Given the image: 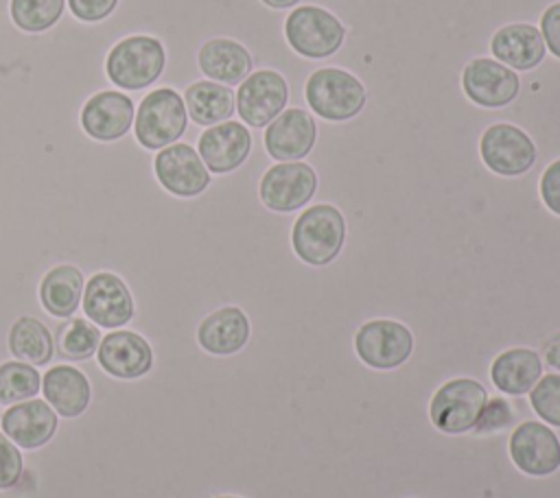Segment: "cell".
<instances>
[{"mask_svg": "<svg viewBox=\"0 0 560 498\" xmlns=\"http://www.w3.org/2000/svg\"><path fill=\"white\" fill-rule=\"evenodd\" d=\"M534 413L553 428H560V374L540 376L529 391Z\"/></svg>", "mask_w": 560, "mask_h": 498, "instance_id": "cell-31", "label": "cell"}, {"mask_svg": "<svg viewBox=\"0 0 560 498\" xmlns=\"http://www.w3.org/2000/svg\"><path fill=\"white\" fill-rule=\"evenodd\" d=\"M317 188L315 170L304 162L271 166L260 179V201L273 212H293L311 201Z\"/></svg>", "mask_w": 560, "mask_h": 498, "instance_id": "cell-12", "label": "cell"}, {"mask_svg": "<svg viewBox=\"0 0 560 498\" xmlns=\"http://www.w3.org/2000/svg\"><path fill=\"white\" fill-rule=\"evenodd\" d=\"M540 197L545 205L560 216V159L551 162L540 177Z\"/></svg>", "mask_w": 560, "mask_h": 498, "instance_id": "cell-35", "label": "cell"}, {"mask_svg": "<svg viewBox=\"0 0 560 498\" xmlns=\"http://www.w3.org/2000/svg\"><path fill=\"white\" fill-rule=\"evenodd\" d=\"M357 356L374 369H394L413 352L411 330L392 319H372L354 334Z\"/></svg>", "mask_w": 560, "mask_h": 498, "instance_id": "cell-9", "label": "cell"}, {"mask_svg": "<svg viewBox=\"0 0 560 498\" xmlns=\"http://www.w3.org/2000/svg\"><path fill=\"white\" fill-rule=\"evenodd\" d=\"M490 50L499 63L516 70H532L545 57V39L532 24H510L494 33Z\"/></svg>", "mask_w": 560, "mask_h": 498, "instance_id": "cell-23", "label": "cell"}, {"mask_svg": "<svg viewBox=\"0 0 560 498\" xmlns=\"http://www.w3.org/2000/svg\"><path fill=\"white\" fill-rule=\"evenodd\" d=\"M66 0H11V20L24 33H42L55 26L63 13Z\"/></svg>", "mask_w": 560, "mask_h": 498, "instance_id": "cell-30", "label": "cell"}, {"mask_svg": "<svg viewBox=\"0 0 560 498\" xmlns=\"http://www.w3.org/2000/svg\"><path fill=\"white\" fill-rule=\"evenodd\" d=\"M81 310L98 328L118 330L131 323L136 315V301L120 275L114 271H96L83 286Z\"/></svg>", "mask_w": 560, "mask_h": 498, "instance_id": "cell-6", "label": "cell"}, {"mask_svg": "<svg viewBox=\"0 0 560 498\" xmlns=\"http://www.w3.org/2000/svg\"><path fill=\"white\" fill-rule=\"evenodd\" d=\"M510 456L529 476H549L560 467V439L542 422H523L510 435Z\"/></svg>", "mask_w": 560, "mask_h": 498, "instance_id": "cell-15", "label": "cell"}, {"mask_svg": "<svg viewBox=\"0 0 560 498\" xmlns=\"http://www.w3.org/2000/svg\"><path fill=\"white\" fill-rule=\"evenodd\" d=\"M94 358L107 376L118 380H136L151 371L153 347L133 330H112L101 339Z\"/></svg>", "mask_w": 560, "mask_h": 498, "instance_id": "cell-13", "label": "cell"}, {"mask_svg": "<svg viewBox=\"0 0 560 498\" xmlns=\"http://www.w3.org/2000/svg\"><path fill=\"white\" fill-rule=\"evenodd\" d=\"M24 474L22 450L0 430V491L13 489Z\"/></svg>", "mask_w": 560, "mask_h": 498, "instance_id": "cell-32", "label": "cell"}, {"mask_svg": "<svg viewBox=\"0 0 560 498\" xmlns=\"http://www.w3.org/2000/svg\"><path fill=\"white\" fill-rule=\"evenodd\" d=\"M542 376L540 356L529 347H512L501 352L490 367V378L501 393L523 395Z\"/></svg>", "mask_w": 560, "mask_h": 498, "instance_id": "cell-25", "label": "cell"}, {"mask_svg": "<svg viewBox=\"0 0 560 498\" xmlns=\"http://www.w3.org/2000/svg\"><path fill=\"white\" fill-rule=\"evenodd\" d=\"M306 103L324 120L354 118L365 105L363 83L346 70L319 68L306 81Z\"/></svg>", "mask_w": 560, "mask_h": 498, "instance_id": "cell-4", "label": "cell"}, {"mask_svg": "<svg viewBox=\"0 0 560 498\" xmlns=\"http://www.w3.org/2000/svg\"><path fill=\"white\" fill-rule=\"evenodd\" d=\"M184 105L197 124L212 127L225 122L236 107L234 92L217 81H195L184 92Z\"/></svg>", "mask_w": 560, "mask_h": 498, "instance_id": "cell-27", "label": "cell"}, {"mask_svg": "<svg viewBox=\"0 0 560 498\" xmlns=\"http://www.w3.org/2000/svg\"><path fill=\"white\" fill-rule=\"evenodd\" d=\"M540 35L549 50L560 59V2L551 4L540 17Z\"/></svg>", "mask_w": 560, "mask_h": 498, "instance_id": "cell-36", "label": "cell"}, {"mask_svg": "<svg viewBox=\"0 0 560 498\" xmlns=\"http://www.w3.org/2000/svg\"><path fill=\"white\" fill-rule=\"evenodd\" d=\"M462 87L466 96L481 107H505L516 98L521 81L512 68L479 57L464 68Z\"/></svg>", "mask_w": 560, "mask_h": 498, "instance_id": "cell-17", "label": "cell"}, {"mask_svg": "<svg viewBox=\"0 0 560 498\" xmlns=\"http://www.w3.org/2000/svg\"><path fill=\"white\" fill-rule=\"evenodd\" d=\"M133 116L136 107L127 94L103 90L83 103L81 127L96 142H114L129 133Z\"/></svg>", "mask_w": 560, "mask_h": 498, "instance_id": "cell-16", "label": "cell"}, {"mask_svg": "<svg viewBox=\"0 0 560 498\" xmlns=\"http://www.w3.org/2000/svg\"><path fill=\"white\" fill-rule=\"evenodd\" d=\"M7 343L13 358L31 363L37 369H46L55 360L52 330L37 317H18L9 328Z\"/></svg>", "mask_w": 560, "mask_h": 498, "instance_id": "cell-26", "label": "cell"}, {"mask_svg": "<svg viewBox=\"0 0 560 498\" xmlns=\"http://www.w3.org/2000/svg\"><path fill=\"white\" fill-rule=\"evenodd\" d=\"M42 391V369L31 363L11 358L0 365V406L37 398Z\"/></svg>", "mask_w": 560, "mask_h": 498, "instance_id": "cell-29", "label": "cell"}, {"mask_svg": "<svg viewBox=\"0 0 560 498\" xmlns=\"http://www.w3.org/2000/svg\"><path fill=\"white\" fill-rule=\"evenodd\" d=\"M188 124L184 98L173 87H158L149 92L133 116L136 142L147 151H160L175 144Z\"/></svg>", "mask_w": 560, "mask_h": 498, "instance_id": "cell-2", "label": "cell"}, {"mask_svg": "<svg viewBox=\"0 0 560 498\" xmlns=\"http://www.w3.org/2000/svg\"><path fill=\"white\" fill-rule=\"evenodd\" d=\"M210 498H241V496H230V494H217V496H210Z\"/></svg>", "mask_w": 560, "mask_h": 498, "instance_id": "cell-39", "label": "cell"}, {"mask_svg": "<svg viewBox=\"0 0 560 498\" xmlns=\"http://www.w3.org/2000/svg\"><path fill=\"white\" fill-rule=\"evenodd\" d=\"M315 135V122L304 109H287L269 122L265 149L278 162H295L311 153Z\"/></svg>", "mask_w": 560, "mask_h": 498, "instance_id": "cell-21", "label": "cell"}, {"mask_svg": "<svg viewBox=\"0 0 560 498\" xmlns=\"http://www.w3.org/2000/svg\"><path fill=\"white\" fill-rule=\"evenodd\" d=\"M166 50L158 37L131 35L109 50L105 72L120 90H144L162 76Z\"/></svg>", "mask_w": 560, "mask_h": 498, "instance_id": "cell-1", "label": "cell"}, {"mask_svg": "<svg viewBox=\"0 0 560 498\" xmlns=\"http://www.w3.org/2000/svg\"><path fill=\"white\" fill-rule=\"evenodd\" d=\"M483 164L503 177H516L527 173L536 162L534 140L514 124H492L483 131L479 142Z\"/></svg>", "mask_w": 560, "mask_h": 498, "instance_id": "cell-10", "label": "cell"}, {"mask_svg": "<svg viewBox=\"0 0 560 498\" xmlns=\"http://www.w3.org/2000/svg\"><path fill=\"white\" fill-rule=\"evenodd\" d=\"M289 85L282 74L273 70H256L236 92V109L241 120L252 127H267L284 109Z\"/></svg>", "mask_w": 560, "mask_h": 498, "instance_id": "cell-14", "label": "cell"}, {"mask_svg": "<svg viewBox=\"0 0 560 498\" xmlns=\"http://www.w3.org/2000/svg\"><path fill=\"white\" fill-rule=\"evenodd\" d=\"M346 238V221L335 205L319 203L306 208L291 232L293 251L313 266H324L337 258Z\"/></svg>", "mask_w": 560, "mask_h": 498, "instance_id": "cell-3", "label": "cell"}, {"mask_svg": "<svg viewBox=\"0 0 560 498\" xmlns=\"http://www.w3.org/2000/svg\"><path fill=\"white\" fill-rule=\"evenodd\" d=\"M59 428V415L44 398H28L2 411L0 430L20 448H44Z\"/></svg>", "mask_w": 560, "mask_h": 498, "instance_id": "cell-11", "label": "cell"}, {"mask_svg": "<svg viewBox=\"0 0 560 498\" xmlns=\"http://www.w3.org/2000/svg\"><path fill=\"white\" fill-rule=\"evenodd\" d=\"M201 72L217 83L236 85L243 83L252 70V57L247 48L234 39H208L197 55Z\"/></svg>", "mask_w": 560, "mask_h": 498, "instance_id": "cell-24", "label": "cell"}, {"mask_svg": "<svg viewBox=\"0 0 560 498\" xmlns=\"http://www.w3.org/2000/svg\"><path fill=\"white\" fill-rule=\"evenodd\" d=\"M510 422H512V406L503 398H494V400H488V404L477 422V430L490 432V430L508 426Z\"/></svg>", "mask_w": 560, "mask_h": 498, "instance_id": "cell-33", "label": "cell"}, {"mask_svg": "<svg viewBox=\"0 0 560 498\" xmlns=\"http://www.w3.org/2000/svg\"><path fill=\"white\" fill-rule=\"evenodd\" d=\"M44 400L61 419H72L85 413L92 400V384L88 376L70 363H55L42 369Z\"/></svg>", "mask_w": 560, "mask_h": 498, "instance_id": "cell-19", "label": "cell"}, {"mask_svg": "<svg viewBox=\"0 0 560 498\" xmlns=\"http://www.w3.org/2000/svg\"><path fill=\"white\" fill-rule=\"evenodd\" d=\"M488 404V391L472 378H455L444 382L431 398L429 417L433 426L446 435H462L477 426Z\"/></svg>", "mask_w": 560, "mask_h": 498, "instance_id": "cell-5", "label": "cell"}, {"mask_svg": "<svg viewBox=\"0 0 560 498\" xmlns=\"http://www.w3.org/2000/svg\"><path fill=\"white\" fill-rule=\"evenodd\" d=\"M267 7H273V9H287V7H293L298 4L300 0H262Z\"/></svg>", "mask_w": 560, "mask_h": 498, "instance_id": "cell-38", "label": "cell"}, {"mask_svg": "<svg viewBox=\"0 0 560 498\" xmlns=\"http://www.w3.org/2000/svg\"><path fill=\"white\" fill-rule=\"evenodd\" d=\"M249 319L238 306H221L197 325V345L210 356H234L249 341Z\"/></svg>", "mask_w": 560, "mask_h": 498, "instance_id": "cell-20", "label": "cell"}, {"mask_svg": "<svg viewBox=\"0 0 560 498\" xmlns=\"http://www.w3.org/2000/svg\"><path fill=\"white\" fill-rule=\"evenodd\" d=\"M542 358H545V363H547L551 369L560 371V332L549 339V343L545 345Z\"/></svg>", "mask_w": 560, "mask_h": 498, "instance_id": "cell-37", "label": "cell"}, {"mask_svg": "<svg viewBox=\"0 0 560 498\" xmlns=\"http://www.w3.org/2000/svg\"><path fill=\"white\" fill-rule=\"evenodd\" d=\"M284 35L298 55L324 59L341 48L346 31L330 11L319 7H298L284 22Z\"/></svg>", "mask_w": 560, "mask_h": 498, "instance_id": "cell-7", "label": "cell"}, {"mask_svg": "<svg viewBox=\"0 0 560 498\" xmlns=\"http://www.w3.org/2000/svg\"><path fill=\"white\" fill-rule=\"evenodd\" d=\"M153 175L162 190L177 199L199 197L210 186V170L199 153L186 142L160 149L153 157Z\"/></svg>", "mask_w": 560, "mask_h": 498, "instance_id": "cell-8", "label": "cell"}, {"mask_svg": "<svg viewBox=\"0 0 560 498\" xmlns=\"http://www.w3.org/2000/svg\"><path fill=\"white\" fill-rule=\"evenodd\" d=\"M116 4L118 0H68L72 15L81 22H101L116 9Z\"/></svg>", "mask_w": 560, "mask_h": 498, "instance_id": "cell-34", "label": "cell"}, {"mask_svg": "<svg viewBox=\"0 0 560 498\" xmlns=\"http://www.w3.org/2000/svg\"><path fill=\"white\" fill-rule=\"evenodd\" d=\"M103 332L96 323H92L85 315H74L68 319V325L61 339L55 343V360L57 363H85L96 356Z\"/></svg>", "mask_w": 560, "mask_h": 498, "instance_id": "cell-28", "label": "cell"}, {"mask_svg": "<svg viewBox=\"0 0 560 498\" xmlns=\"http://www.w3.org/2000/svg\"><path fill=\"white\" fill-rule=\"evenodd\" d=\"M85 277L83 271L74 264H55L50 266L37 288L42 308L55 319H70L81 308Z\"/></svg>", "mask_w": 560, "mask_h": 498, "instance_id": "cell-22", "label": "cell"}, {"mask_svg": "<svg viewBox=\"0 0 560 498\" xmlns=\"http://www.w3.org/2000/svg\"><path fill=\"white\" fill-rule=\"evenodd\" d=\"M252 151V135L245 124L225 120L208 127L197 142V153L206 168L217 175L236 170Z\"/></svg>", "mask_w": 560, "mask_h": 498, "instance_id": "cell-18", "label": "cell"}]
</instances>
